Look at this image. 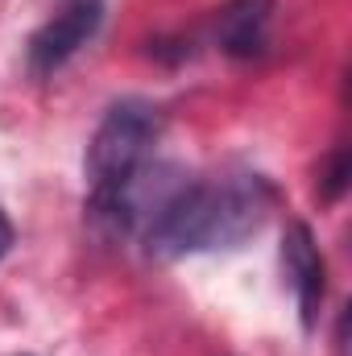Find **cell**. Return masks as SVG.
Segmentation results:
<instances>
[{
    "instance_id": "obj_1",
    "label": "cell",
    "mask_w": 352,
    "mask_h": 356,
    "mask_svg": "<svg viewBox=\"0 0 352 356\" xmlns=\"http://www.w3.org/2000/svg\"><path fill=\"white\" fill-rule=\"evenodd\" d=\"M269 207H273V191L257 175L182 186L170 199H162L154 211L150 253L182 257V253L241 245L265 224Z\"/></svg>"
},
{
    "instance_id": "obj_2",
    "label": "cell",
    "mask_w": 352,
    "mask_h": 356,
    "mask_svg": "<svg viewBox=\"0 0 352 356\" xmlns=\"http://www.w3.org/2000/svg\"><path fill=\"white\" fill-rule=\"evenodd\" d=\"M158 129H162V120L145 99H125V104L108 108V116L99 120L88 145V182L95 207L112 203L125 186L137 182L154 141H158Z\"/></svg>"
},
{
    "instance_id": "obj_3",
    "label": "cell",
    "mask_w": 352,
    "mask_h": 356,
    "mask_svg": "<svg viewBox=\"0 0 352 356\" xmlns=\"http://www.w3.org/2000/svg\"><path fill=\"white\" fill-rule=\"evenodd\" d=\"M99 25V4L95 0H71L63 13H54L33 38H29V71L50 75L58 71Z\"/></svg>"
},
{
    "instance_id": "obj_4",
    "label": "cell",
    "mask_w": 352,
    "mask_h": 356,
    "mask_svg": "<svg viewBox=\"0 0 352 356\" xmlns=\"http://www.w3.org/2000/svg\"><path fill=\"white\" fill-rule=\"evenodd\" d=\"M282 269L290 277L303 327L315 332V319H319V307H323V257H319V245H315V236L303 220H294L282 236Z\"/></svg>"
},
{
    "instance_id": "obj_5",
    "label": "cell",
    "mask_w": 352,
    "mask_h": 356,
    "mask_svg": "<svg viewBox=\"0 0 352 356\" xmlns=\"http://www.w3.org/2000/svg\"><path fill=\"white\" fill-rule=\"evenodd\" d=\"M273 21V0H228L216 13V46L232 58H253L265 50Z\"/></svg>"
},
{
    "instance_id": "obj_6",
    "label": "cell",
    "mask_w": 352,
    "mask_h": 356,
    "mask_svg": "<svg viewBox=\"0 0 352 356\" xmlns=\"http://www.w3.org/2000/svg\"><path fill=\"white\" fill-rule=\"evenodd\" d=\"M344 186H349V154L336 149L328 158V166H323V199H336Z\"/></svg>"
},
{
    "instance_id": "obj_7",
    "label": "cell",
    "mask_w": 352,
    "mask_h": 356,
    "mask_svg": "<svg viewBox=\"0 0 352 356\" xmlns=\"http://www.w3.org/2000/svg\"><path fill=\"white\" fill-rule=\"evenodd\" d=\"M8 245H13V224H8V216L0 211V257L8 253Z\"/></svg>"
}]
</instances>
